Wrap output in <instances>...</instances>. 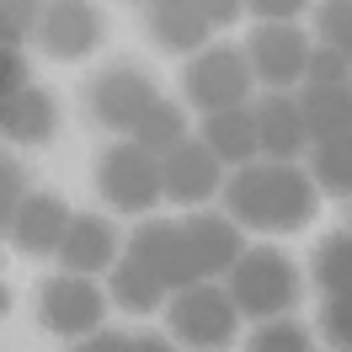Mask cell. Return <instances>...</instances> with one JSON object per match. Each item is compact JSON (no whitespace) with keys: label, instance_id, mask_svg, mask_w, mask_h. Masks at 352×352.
Instances as JSON below:
<instances>
[{"label":"cell","instance_id":"9","mask_svg":"<svg viewBox=\"0 0 352 352\" xmlns=\"http://www.w3.org/2000/svg\"><path fill=\"white\" fill-rule=\"evenodd\" d=\"M123 256H129V262H139V267H150V272L171 288V294H176V288L203 283L198 262H192V245H187V235H182V224H171V219H144V224L129 235Z\"/></svg>","mask_w":352,"mask_h":352},{"label":"cell","instance_id":"14","mask_svg":"<svg viewBox=\"0 0 352 352\" xmlns=\"http://www.w3.org/2000/svg\"><path fill=\"white\" fill-rule=\"evenodd\" d=\"M123 256V235L112 230V219H96V214H75L65 230V241H59V256L54 262L65 267V272H80V278H102L112 272Z\"/></svg>","mask_w":352,"mask_h":352},{"label":"cell","instance_id":"20","mask_svg":"<svg viewBox=\"0 0 352 352\" xmlns=\"http://www.w3.org/2000/svg\"><path fill=\"white\" fill-rule=\"evenodd\" d=\"M305 171H309V182H315L320 198H352V133L315 139Z\"/></svg>","mask_w":352,"mask_h":352},{"label":"cell","instance_id":"18","mask_svg":"<svg viewBox=\"0 0 352 352\" xmlns=\"http://www.w3.org/2000/svg\"><path fill=\"white\" fill-rule=\"evenodd\" d=\"M294 102H299V118H305L309 144H315V139L352 133V80H342V86H299Z\"/></svg>","mask_w":352,"mask_h":352},{"label":"cell","instance_id":"13","mask_svg":"<svg viewBox=\"0 0 352 352\" xmlns=\"http://www.w3.org/2000/svg\"><path fill=\"white\" fill-rule=\"evenodd\" d=\"M69 219L75 214H69V203L59 192H27L6 230H11V245L22 256H59V241H65Z\"/></svg>","mask_w":352,"mask_h":352},{"label":"cell","instance_id":"10","mask_svg":"<svg viewBox=\"0 0 352 352\" xmlns=\"http://www.w3.org/2000/svg\"><path fill=\"white\" fill-rule=\"evenodd\" d=\"M102 32H107V22H102V11H96L91 0H43V11H38V22H32V38H38L43 54L59 59V65L86 59L91 48L102 43Z\"/></svg>","mask_w":352,"mask_h":352},{"label":"cell","instance_id":"1","mask_svg":"<svg viewBox=\"0 0 352 352\" xmlns=\"http://www.w3.org/2000/svg\"><path fill=\"white\" fill-rule=\"evenodd\" d=\"M315 182L299 160H251L235 176H224V214L241 230L262 235H288L315 219Z\"/></svg>","mask_w":352,"mask_h":352},{"label":"cell","instance_id":"17","mask_svg":"<svg viewBox=\"0 0 352 352\" xmlns=\"http://www.w3.org/2000/svg\"><path fill=\"white\" fill-rule=\"evenodd\" d=\"M198 139L214 150L219 166L241 171L251 160H262V139H256V118H251V102L245 107H224V112H208L198 123Z\"/></svg>","mask_w":352,"mask_h":352},{"label":"cell","instance_id":"31","mask_svg":"<svg viewBox=\"0 0 352 352\" xmlns=\"http://www.w3.org/2000/svg\"><path fill=\"white\" fill-rule=\"evenodd\" d=\"M192 6L208 16V27H214V32H219V27H230V22L245 11V0H192Z\"/></svg>","mask_w":352,"mask_h":352},{"label":"cell","instance_id":"35","mask_svg":"<svg viewBox=\"0 0 352 352\" xmlns=\"http://www.w3.org/2000/svg\"><path fill=\"white\" fill-rule=\"evenodd\" d=\"M27 43V32L16 22H6V16H0V48H22Z\"/></svg>","mask_w":352,"mask_h":352},{"label":"cell","instance_id":"30","mask_svg":"<svg viewBox=\"0 0 352 352\" xmlns=\"http://www.w3.org/2000/svg\"><path fill=\"white\" fill-rule=\"evenodd\" d=\"M309 0H245V11H256L262 22H294Z\"/></svg>","mask_w":352,"mask_h":352},{"label":"cell","instance_id":"15","mask_svg":"<svg viewBox=\"0 0 352 352\" xmlns=\"http://www.w3.org/2000/svg\"><path fill=\"white\" fill-rule=\"evenodd\" d=\"M251 118H256V139H262V160H299L309 150L305 118H299V102L294 91H267L251 102Z\"/></svg>","mask_w":352,"mask_h":352},{"label":"cell","instance_id":"33","mask_svg":"<svg viewBox=\"0 0 352 352\" xmlns=\"http://www.w3.org/2000/svg\"><path fill=\"white\" fill-rule=\"evenodd\" d=\"M69 352H129V336H112V331H91V336H80Z\"/></svg>","mask_w":352,"mask_h":352},{"label":"cell","instance_id":"4","mask_svg":"<svg viewBox=\"0 0 352 352\" xmlns=\"http://www.w3.org/2000/svg\"><path fill=\"white\" fill-rule=\"evenodd\" d=\"M256 96V80H251V65H245L241 48H198L187 69H182V102L198 107L203 118L224 107H245Z\"/></svg>","mask_w":352,"mask_h":352},{"label":"cell","instance_id":"29","mask_svg":"<svg viewBox=\"0 0 352 352\" xmlns=\"http://www.w3.org/2000/svg\"><path fill=\"white\" fill-rule=\"evenodd\" d=\"M22 86H27V59H22V48H0V102H6V96H16Z\"/></svg>","mask_w":352,"mask_h":352},{"label":"cell","instance_id":"12","mask_svg":"<svg viewBox=\"0 0 352 352\" xmlns=\"http://www.w3.org/2000/svg\"><path fill=\"white\" fill-rule=\"evenodd\" d=\"M182 235H187L192 262H198V272L208 278V283L230 278V267L241 262V251H245L241 224L230 219V214H219V208H192V214L182 219Z\"/></svg>","mask_w":352,"mask_h":352},{"label":"cell","instance_id":"11","mask_svg":"<svg viewBox=\"0 0 352 352\" xmlns=\"http://www.w3.org/2000/svg\"><path fill=\"white\" fill-rule=\"evenodd\" d=\"M160 192L176 208H203L224 192V166L203 139H182L171 155H160Z\"/></svg>","mask_w":352,"mask_h":352},{"label":"cell","instance_id":"7","mask_svg":"<svg viewBox=\"0 0 352 352\" xmlns=\"http://www.w3.org/2000/svg\"><path fill=\"white\" fill-rule=\"evenodd\" d=\"M102 315H107V294L96 288V278L59 272V278H48L38 288V326L54 331V336L80 342L91 331H102Z\"/></svg>","mask_w":352,"mask_h":352},{"label":"cell","instance_id":"36","mask_svg":"<svg viewBox=\"0 0 352 352\" xmlns=\"http://www.w3.org/2000/svg\"><path fill=\"white\" fill-rule=\"evenodd\" d=\"M0 315H11V288L0 283Z\"/></svg>","mask_w":352,"mask_h":352},{"label":"cell","instance_id":"34","mask_svg":"<svg viewBox=\"0 0 352 352\" xmlns=\"http://www.w3.org/2000/svg\"><path fill=\"white\" fill-rule=\"evenodd\" d=\"M129 352H176V347H171V336L150 331V336H129Z\"/></svg>","mask_w":352,"mask_h":352},{"label":"cell","instance_id":"37","mask_svg":"<svg viewBox=\"0 0 352 352\" xmlns=\"http://www.w3.org/2000/svg\"><path fill=\"white\" fill-rule=\"evenodd\" d=\"M150 6H155V0H150Z\"/></svg>","mask_w":352,"mask_h":352},{"label":"cell","instance_id":"27","mask_svg":"<svg viewBox=\"0 0 352 352\" xmlns=\"http://www.w3.org/2000/svg\"><path fill=\"white\" fill-rule=\"evenodd\" d=\"M342 80H352V65L336 54V48L315 43L309 59H305V80H299V86H342Z\"/></svg>","mask_w":352,"mask_h":352},{"label":"cell","instance_id":"6","mask_svg":"<svg viewBox=\"0 0 352 352\" xmlns=\"http://www.w3.org/2000/svg\"><path fill=\"white\" fill-rule=\"evenodd\" d=\"M309 38L294 22H256V32L241 43L251 80L262 91H299L305 80V59H309Z\"/></svg>","mask_w":352,"mask_h":352},{"label":"cell","instance_id":"28","mask_svg":"<svg viewBox=\"0 0 352 352\" xmlns=\"http://www.w3.org/2000/svg\"><path fill=\"white\" fill-rule=\"evenodd\" d=\"M27 198V187H22V166L11 160V155L0 150V230L11 224V214H16V203Z\"/></svg>","mask_w":352,"mask_h":352},{"label":"cell","instance_id":"16","mask_svg":"<svg viewBox=\"0 0 352 352\" xmlns=\"http://www.w3.org/2000/svg\"><path fill=\"white\" fill-rule=\"evenodd\" d=\"M59 133V102L27 80L16 96L0 102V139L6 144H48Z\"/></svg>","mask_w":352,"mask_h":352},{"label":"cell","instance_id":"2","mask_svg":"<svg viewBox=\"0 0 352 352\" xmlns=\"http://www.w3.org/2000/svg\"><path fill=\"white\" fill-rule=\"evenodd\" d=\"M224 288H230V299L245 320H278L299 305V267L278 245H245L241 262L230 267Z\"/></svg>","mask_w":352,"mask_h":352},{"label":"cell","instance_id":"5","mask_svg":"<svg viewBox=\"0 0 352 352\" xmlns=\"http://www.w3.org/2000/svg\"><path fill=\"white\" fill-rule=\"evenodd\" d=\"M96 192L118 214H150L155 203H166V192H160V155H150L133 139L107 144L102 160H96Z\"/></svg>","mask_w":352,"mask_h":352},{"label":"cell","instance_id":"19","mask_svg":"<svg viewBox=\"0 0 352 352\" xmlns=\"http://www.w3.org/2000/svg\"><path fill=\"white\" fill-rule=\"evenodd\" d=\"M150 32H155V43L171 48V54H198V48H208V38H214L208 16H203L192 0H155L150 6Z\"/></svg>","mask_w":352,"mask_h":352},{"label":"cell","instance_id":"8","mask_svg":"<svg viewBox=\"0 0 352 352\" xmlns=\"http://www.w3.org/2000/svg\"><path fill=\"white\" fill-rule=\"evenodd\" d=\"M155 102H160L155 80L144 75V69H133V65H112V69H102V75L86 86L91 118H96L102 129H112V133H133V123H139Z\"/></svg>","mask_w":352,"mask_h":352},{"label":"cell","instance_id":"21","mask_svg":"<svg viewBox=\"0 0 352 352\" xmlns=\"http://www.w3.org/2000/svg\"><path fill=\"white\" fill-rule=\"evenodd\" d=\"M107 299H112V305H123L129 315H150V309H160L166 299H171V288L160 283L150 267L118 256V267L107 272Z\"/></svg>","mask_w":352,"mask_h":352},{"label":"cell","instance_id":"23","mask_svg":"<svg viewBox=\"0 0 352 352\" xmlns=\"http://www.w3.org/2000/svg\"><path fill=\"white\" fill-rule=\"evenodd\" d=\"M309 278L326 288V294H352V230H336L315 245L309 256Z\"/></svg>","mask_w":352,"mask_h":352},{"label":"cell","instance_id":"32","mask_svg":"<svg viewBox=\"0 0 352 352\" xmlns=\"http://www.w3.org/2000/svg\"><path fill=\"white\" fill-rule=\"evenodd\" d=\"M38 11H43V0H0V16L6 22H16L32 38V22H38Z\"/></svg>","mask_w":352,"mask_h":352},{"label":"cell","instance_id":"26","mask_svg":"<svg viewBox=\"0 0 352 352\" xmlns=\"http://www.w3.org/2000/svg\"><path fill=\"white\" fill-rule=\"evenodd\" d=\"M320 336L336 352H352V294H326V305H320Z\"/></svg>","mask_w":352,"mask_h":352},{"label":"cell","instance_id":"22","mask_svg":"<svg viewBox=\"0 0 352 352\" xmlns=\"http://www.w3.org/2000/svg\"><path fill=\"white\" fill-rule=\"evenodd\" d=\"M182 139H192V133H187V112H182V102H171V96H160V102L133 123V144H144L150 155H171Z\"/></svg>","mask_w":352,"mask_h":352},{"label":"cell","instance_id":"24","mask_svg":"<svg viewBox=\"0 0 352 352\" xmlns=\"http://www.w3.org/2000/svg\"><path fill=\"white\" fill-rule=\"evenodd\" d=\"M245 352H315V342L294 315H278V320H256Z\"/></svg>","mask_w":352,"mask_h":352},{"label":"cell","instance_id":"25","mask_svg":"<svg viewBox=\"0 0 352 352\" xmlns=\"http://www.w3.org/2000/svg\"><path fill=\"white\" fill-rule=\"evenodd\" d=\"M315 32H320V43H326V48H336V54L352 65V0H320Z\"/></svg>","mask_w":352,"mask_h":352},{"label":"cell","instance_id":"3","mask_svg":"<svg viewBox=\"0 0 352 352\" xmlns=\"http://www.w3.org/2000/svg\"><path fill=\"white\" fill-rule=\"evenodd\" d=\"M166 320H171V342L192 352H224L241 331V309L230 299V288L219 283H192V288H176L166 299Z\"/></svg>","mask_w":352,"mask_h":352}]
</instances>
